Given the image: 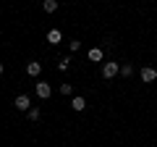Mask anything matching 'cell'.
I'll use <instances>...</instances> for the list:
<instances>
[{"instance_id":"6da1fadb","label":"cell","mask_w":157,"mask_h":147,"mask_svg":"<svg viewBox=\"0 0 157 147\" xmlns=\"http://www.w3.org/2000/svg\"><path fill=\"white\" fill-rule=\"evenodd\" d=\"M118 74H121V63H115V61L102 63V79H113V76H118Z\"/></svg>"},{"instance_id":"7a4b0ae2","label":"cell","mask_w":157,"mask_h":147,"mask_svg":"<svg viewBox=\"0 0 157 147\" xmlns=\"http://www.w3.org/2000/svg\"><path fill=\"white\" fill-rule=\"evenodd\" d=\"M34 92H37V97H39V100H50L52 87L47 84V81H37V84H34Z\"/></svg>"},{"instance_id":"3957f363","label":"cell","mask_w":157,"mask_h":147,"mask_svg":"<svg viewBox=\"0 0 157 147\" xmlns=\"http://www.w3.org/2000/svg\"><path fill=\"white\" fill-rule=\"evenodd\" d=\"M13 105H16V110H21V113H29V108H32V97H29V95H16Z\"/></svg>"},{"instance_id":"277c9868","label":"cell","mask_w":157,"mask_h":147,"mask_svg":"<svg viewBox=\"0 0 157 147\" xmlns=\"http://www.w3.org/2000/svg\"><path fill=\"white\" fill-rule=\"evenodd\" d=\"M141 81H144V84L157 81V68L155 66H144V68H141Z\"/></svg>"},{"instance_id":"5b68a950","label":"cell","mask_w":157,"mask_h":147,"mask_svg":"<svg viewBox=\"0 0 157 147\" xmlns=\"http://www.w3.org/2000/svg\"><path fill=\"white\" fill-rule=\"evenodd\" d=\"M26 74L37 79L39 74H42V63H37V61H29V63H26Z\"/></svg>"},{"instance_id":"8992f818","label":"cell","mask_w":157,"mask_h":147,"mask_svg":"<svg viewBox=\"0 0 157 147\" xmlns=\"http://www.w3.org/2000/svg\"><path fill=\"white\" fill-rule=\"evenodd\" d=\"M71 108H73V110H76V113H81V110H84V108H86V100H84V97H81V95H76V97H73V100H71Z\"/></svg>"},{"instance_id":"52a82bcc","label":"cell","mask_w":157,"mask_h":147,"mask_svg":"<svg viewBox=\"0 0 157 147\" xmlns=\"http://www.w3.org/2000/svg\"><path fill=\"white\" fill-rule=\"evenodd\" d=\"M58 6H60L58 0H42V11H45V13H55Z\"/></svg>"},{"instance_id":"ba28073f","label":"cell","mask_w":157,"mask_h":147,"mask_svg":"<svg viewBox=\"0 0 157 147\" xmlns=\"http://www.w3.org/2000/svg\"><path fill=\"white\" fill-rule=\"evenodd\" d=\"M131 74H134V66L131 63H121V76L123 79H131Z\"/></svg>"},{"instance_id":"9c48e42d","label":"cell","mask_w":157,"mask_h":147,"mask_svg":"<svg viewBox=\"0 0 157 147\" xmlns=\"http://www.w3.org/2000/svg\"><path fill=\"white\" fill-rule=\"evenodd\" d=\"M39 118H42V110H39V108H29V121H39Z\"/></svg>"},{"instance_id":"30bf717a","label":"cell","mask_w":157,"mask_h":147,"mask_svg":"<svg viewBox=\"0 0 157 147\" xmlns=\"http://www.w3.org/2000/svg\"><path fill=\"white\" fill-rule=\"evenodd\" d=\"M47 40H50V45H58V42H60V32H58V29H52V32L47 34Z\"/></svg>"},{"instance_id":"8fae6325","label":"cell","mask_w":157,"mask_h":147,"mask_svg":"<svg viewBox=\"0 0 157 147\" xmlns=\"http://www.w3.org/2000/svg\"><path fill=\"white\" fill-rule=\"evenodd\" d=\"M68 66H71V55L60 58V63H58V71H68Z\"/></svg>"},{"instance_id":"7c38bea8","label":"cell","mask_w":157,"mask_h":147,"mask_svg":"<svg viewBox=\"0 0 157 147\" xmlns=\"http://www.w3.org/2000/svg\"><path fill=\"white\" fill-rule=\"evenodd\" d=\"M89 61H102V50L100 47H92L89 50Z\"/></svg>"},{"instance_id":"4fadbf2b","label":"cell","mask_w":157,"mask_h":147,"mask_svg":"<svg viewBox=\"0 0 157 147\" xmlns=\"http://www.w3.org/2000/svg\"><path fill=\"white\" fill-rule=\"evenodd\" d=\"M60 95H63V97L73 95V84H60Z\"/></svg>"},{"instance_id":"5bb4252c","label":"cell","mask_w":157,"mask_h":147,"mask_svg":"<svg viewBox=\"0 0 157 147\" xmlns=\"http://www.w3.org/2000/svg\"><path fill=\"white\" fill-rule=\"evenodd\" d=\"M68 47H71V53H76L78 47H81V42H78V40H71V42H68Z\"/></svg>"},{"instance_id":"9a60e30c","label":"cell","mask_w":157,"mask_h":147,"mask_svg":"<svg viewBox=\"0 0 157 147\" xmlns=\"http://www.w3.org/2000/svg\"><path fill=\"white\" fill-rule=\"evenodd\" d=\"M3 71H6V66H3V63H0V74H3Z\"/></svg>"},{"instance_id":"2e32d148","label":"cell","mask_w":157,"mask_h":147,"mask_svg":"<svg viewBox=\"0 0 157 147\" xmlns=\"http://www.w3.org/2000/svg\"><path fill=\"white\" fill-rule=\"evenodd\" d=\"M155 63H157V58H155Z\"/></svg>"}]
</instances>
